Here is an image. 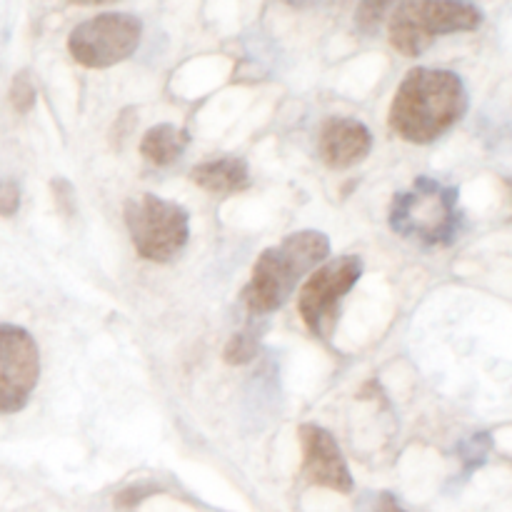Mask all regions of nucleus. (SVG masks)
<instances>
[{"label": "nucleus", "instance_id": "1", "mask_svg": "<svg viewBox=\"0 0 512 512\" xmlns=\"http://www.w3.org/2000/svg\"><path fill=\"white\" fill-rule=\"evenodd\" d=\"M468 113V90L453 70L413 68L390 105V128L403 140L428 145Z\"/></svg>", "mask_w": 512, "mask_h": 512}, {"label": "nucleus", "instance_id": "15", "mask_svg": "<svg viewBox=\"0 0 512 512\" xmlns=\"http://www.w3.org/2000/svg\"><path fill=\"white\" fill-rule=\"evenodd\" d=\"M488 450H490V435H475V438L465 440L460 453H463V463L468 468H478V465L485 463L488 458Z\"/></svg>", "mask_w": 512, "mask_h": 512}, {"label": "nucleus", "instance_id": "2", "mask_svg": "<svg viewBox=\"0 0 512 512\" xmlns=\"http://www.w3.org/2000/svg\"><path fill=\"white\" fill-rule=\"evenodd\" d=\"M330 240L320 230H300L255 260L253 273L243 290V300L253 315H268L283 308L300 280L328 260Z\"/></svg>", "mask_w": 512, "mask_h": 512}, {"label": "nucleus", "instance_id": "16", "mask_svg": "<svg viewBox=\"0 0 512 512\" xmlns=\"http://www.w3.org/2000/svg\"><path fill=\"white\" fill-rule=\"evenodd\" d=\"M20 210V188L15 180H0V218H13Z\"/></svg>", "mask_w": 512, "mask_h": 512}, {"label": "nucleus", "instance_id": "13", "mask_svg": "<svg viewBox=\"0 0 512 512\" xmlns=\"http://www.w3.org/2000/svg\"><path fill=\"white\" fill-rule=\"evenodd\" d=\"M10 105H13L15 113L25 115L35 108V100H38V90H35L33 78H30L28 70H20L18 75L10 83Z\"/></svg>", "mask_w": 512, "mask_h": 512}, {"label": "nucleus", "instance_id": "17", "mask_svg": "<svg viewBox=\"0 0 512 512\" xmlns=\"http://www.w3.org/2000/svg\"><path fill=\"white\" fill-rule=\"evenodd\" d=\"M50 188H53V198H55V205H58V210L65 215V218H70V215H73V210H75L73 185H70L65 178H55Z\"/></svg>", "mask_w": 512, "mask_h": 512}, {"label": "nucleus", "instance_id": "14", "mask_svg": "<svg viewBox=\"0 0 512 512\" xmlns=\"http://www.w3.org/2000/svg\"><path fill=\"white\" fill-rule=\"evenodd\" d=\"M255 350H258V335L248 330V333H238L228 340L223 358L228 365H245L253 360Z\"/></svg>", "mask_w": 512, "mask_h": 512}, {"label": "nucleus", "instance_id": "7", "mask_svg": "<svg viewBox=\"0 0 512 512\" xmlns=\"http://www.w3.org/2000/svg\"><path fill=\"white\" fill-rule=\"evenodd\" d=\"M363 275V260L358 255H340L335 260H325L318 270L308 275L298 295L300 318L310 328V333L325 338L333 328L338 305L350 290L358 285Z\"/></svg>", "mask_w": 512, "mask_h": 512}, {"label": "nucleus", "instance_id": "3", "mask_svg": "<svg viewBox=\"0 0 512 512\" xmlns=\"http://www.w3.org/2000/svg\"><path fill=\"white\" fill-rule=\"evenodd\" d=\"M460 225L458 188L433 178H418L408 193H398L390 205V228L423 245L455 243Z\"/></svg>", "mask_w": 512, "mask_h": 512}, {"label": "nucleus", "instance_id": "8", "mask_svg": "<svg viewBox=\"0 0 512 512\" xmlns=\"http://www.w3.org/2000/svg\"><path fill=\"white\" fill-rule=\"evenodd\" d=\"M40 378V350L33 335L13 323H0V415L28 405Z\"/></svg>", "mask_w": 512, "mask_h": 512}, {"label": "nucleus", "instance_id": "18", "mask_svg": "<svg viewBox=\"0 0 512 512\" xmlns=\"http://www.w3.org/2000/svg\"><path fill=\"white\" fill-rule=\"evenodd\" d=\"M388 10V3H363L358 8V28L363 33L378 30V23L383 20V13Z\"/></svg>", "mask_w": 512, "mask_h": 512}, {"label": "nucleus", "instance_id": "11", "mask_svg": "<svg viewBox=\"0 0 512 512\" xmlns=\"http://www.w3.org/2000/svg\"><path fill=\"white\" fill-rule=\"evenodd\" d=\"M190 180L208 193L233 195L250 185V168L243 158L225 155V158H213L195 165L190 170Z\"/></svg>", "mask_w": 512, "mask_h": 512}, {"label": "nucleus", "instance_id": "4", "mask_svg": "<svg viewBox=\"0 0 512 512\" xmlns=\"http://www.w3.org/2000/svg\"><path fill=\"white\" fill-rule=\"evenodd\" d=\"M478 5L458 0H408L393 8L388 23L390 45L408 58H418L438 35L470 33L483 25Z\"/></svg>", "mask_w": 512, "mask_h": 512}, {"label": "nucleus", "instance_id": "5", "mask_svg": "<svg viewBox=\"0 0 512 512\" xmlns=\"http://www.w3.org/2000/svg\"><path fill=\"white\" fill-rule=\"evenodd\" d=\"M125 225L135 253L150 263H170L190 238L188 210L153 193L128 198Z\"/></svg>", "mask_w": 512, "mask_h": 512}, {"label": "nucleus", "instance_id": "6", "mask_svg": "<svg viewBox=\"0 0 512 512\" xmlns=\"http://www.w3.org/2000/svg\"><path fill=\"white\" fill-rule=\"evenodd\" d=\"M143 23L130 13H100L75 25L68 35V53L83 68H110L138 50Z\"/></svg>", "mask_w": 512, "mask_h": 512}, {"label": "nucleus", "instance_id": "9", "mask_svg": "<svg viewBox=\"0 0 512 512\" xmlns=\"http://www.w3.org/2000/svg\"><path fill=\"white\" fill-rule=\"evenodd\" d=\"M300 448H303V473L310 485L335 490V493H353V475L343 450L333 435L315 423L300 425Z\"/></svg>", "mask_w": 512, "mask_h": 512}, {"label": "nucleus", "instance_id": "10", "mask_svg": "<svg viewBox=\"0 0 512 512\" xmlns=\"http://www.w3.org/2000/svg\"><path fill=\"white\" fill-rule=\"evenodd\" d=\"M373 148V135L368 125L355 118H328L320 130L318 150L328 168L345 170L368 158Z\"/></svg>", "mask_w": 512, "mask_h": 512}, {"label": "nucleus", "instance_id": "19", "mask_svg": "<svg viewBox=\"0 0 512 512\" xmlns=\"http://www.w3.org/2000/svg\"><path fill=\"white\" fill-rule=\"evenodd\" d=\"M373 512H408V510H405L403 505L398 503V498H395V495L383 493V495H380L378 505H375Z\"/></svg>", "mask_w": 512, "mask_h": 512}, {"label": "nucleus", "instance_id": "20", "mask_svg": "<svg viewBox=\"0 0 512 512\" xmlns=\"http://www.w3.org/2000/svg\"><path fill=\"white\" fill-rule=\"evenodd\" d=\"M505 188H508V198H510V205H512V178H505Z\"/></svg>", "mask_w": 512, "mask_h": 512}, {"label": "nucleus", "instance_id": "12", "mask_svg": "<svg viewBox=\"0 0 512 512\" xmlns=\"http://www.w3.org/2000/svg\"><path fill=\"white\" fill-rule=\"evenodd\" d=\"M190 143V135L185 133L183 128L170 123L153 125L148 133L140 140V153L148 163L158 165V168H165V165H173L175 160L183 158L185 148Z\"/></svg>", "mask_w": 512, "mask_h": 512}]
</instances>
